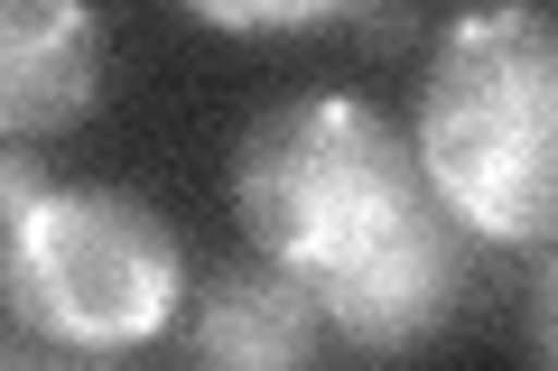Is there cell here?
<instances>
[{
  "instance_id": "1",
  "label": "cell",
  "mask_w": 558,
  "mask_h": 371,
  "mask_svg": "<svg viewBox=\"0 0 558 371\" xmlns=\"http://www.w3.org/2000/svg\"><path fill=\"white\" fill-rule=\"evenodd\" d=\"M233 214L363 353H410L465 297V223L447 214L418 131L354 94L260 112L233 158Z\"/></svg>"
},
{
  "instance_id": "2",
  "label": "cell",
  "mask_w": 558,
  "mask_h": 371,
  "mask_svg": "<svg viewBox=\"0 0 558 371\" xmlns=\"http://www.w3.org/2000/svg\"><path fill=\"white\" fill-rule=\"evenodd\" d=\"M418 158L475 242H558V20L531 0L465 10L418 84Z\"/></svg>"
},
{
  "instance_id": "3",
  "label": "cell",
  "mask_w": 558,
  "mask_h": 371,
  "mask_svg": "<svg viewBox=\"0 0 558 371\" xmlns=\"http://www.w3.org/2000/svg\"><path fill=\"white\" fill-rule=\"evenodd\" d=\"M186 251L159 205L121 186H47L38 158L10 149V307L38 316L75 353H131L178 325Z\"/></svg>"
},
{
  "instance_id": "4",
  "label": "cell",
  "mask_w": 558,
  "mask_h": 371,
  "mask_svg": "<svg viewBox=\"0 0 558 371\" xmlns=\"http://www.w3.org/2000/svg\"><path fill=\"white\" fill-rule=\"evenodd\" d=\"M102 20L94 0H0V121L10 139H57L102 102Z\"/></svg>"
},
{
  "instance_id": "5",
  "label": "cell",
  "mask_w": 558,
  "mask_h": 371,
  "mask_svg": "<svg viewBox=\"0 0 558 371\" xmlns=\"http://www.w3.org/2000/svg\"><path fill=\"white\" fill-rule=\"evenodd\" d=\"M326 344V307L279 270L270 251L242 260V270H215L186 316V353L196 362H233V371H279V362H307Z\"/></svg>"
},
{
  "instance_id": "6",
  "label": "cell",
  "mask_w": 558,
  "mask_h": 371,
  "mask_svg": "<svg viewBox=\"0 0 558 371\" xmlns=\"http://www.w3.org/2000/svg\"><path fill=\"white\" fill-rule=\"evenodd\" d=\"M186 20L223 28V38H289V28H336V20H363L373 0H178Z\"/></svg>"
},
{
  "instance_id": "7",
  "label": "cell",
  "mask_w": 558,
  "mask_h": 371,
  "mask_svg": "<svg viewBox=\"0 0 558 371\" xmlns=\"http://www.w3.org/2000/svg\"><path fill=\"white\" fill-rule=\"evenodd\" d=\"M531 344L558 362V242H549V270H539V288H531Z\"/></svg>"
}]
</instances>
